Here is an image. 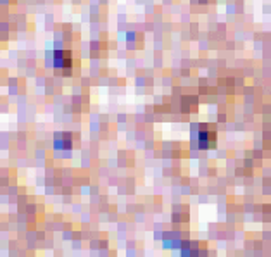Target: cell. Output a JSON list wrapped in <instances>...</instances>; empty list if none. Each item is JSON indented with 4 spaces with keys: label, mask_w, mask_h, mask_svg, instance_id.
<instances>
[{
    "label": "cell",
    "mask_w": 271,
    "mask_h": 257,
    "mask_svg": "<svg viewBox=\"0 0 271 257\" xmlns=\"http://www.w3.org/2000/svg\"><path fill=\"white\" fill-rule=\"evenodd\" d=\"M214 138H216V135H214V131H211V129H201V133H199V147L201 149H211L214 145Z\"/></svg>",
    "instance_id": "obj_1"
}]
</instances>
